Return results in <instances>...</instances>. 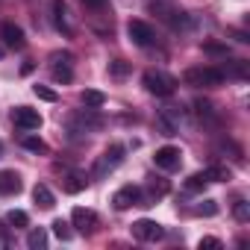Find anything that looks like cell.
I'll use <instances>...</instances> for the list:
<instances>
[{"label": "cell", "mask_w": 250, "mask_h": 250, "mask_svg": "<svg viewBox=\"0 0 250 250\" xmlns=\"http://www.w3.org/2000/svg\"><path fill=\"white\" fill-rule=\"evenodd\" d=\"M9 244V238H6V232H3V227H0V247H6Z\"/></svg>", "instance_id": "cell-34"}, {"label": "cell", "mask_w": 250, "mask_h": 250, "mask_svg": "<svg viewBox=\"0 0 250 250\" xmlns=\"http://www.w3.org/2000/svg\"><path fill=\"white\" fill-rule=\"evenodd\" d=\"M165 194H168V183H165V180H150V183H147V194H145V197H147V206H150L153 200L165 197Z\"/></svg>", "instance_id": "cell-20"}, {"label": "cell", "mask_w": 250, "mask_h": 250, "mask_svg": "<svg viewBox=\"0 0 250 250\" xmlns=\"http://www.w3.org/2000/svg\"><path fill=\"white\" fill-rule=\"evenodd\" d=\"M232 215H235V221H238V224H247V221H250V203H247V200H235Z\"/></svg>", "instance_id": "cell-24"}, {"label": "cell", "mask_w": 250, "mask_h": 250, "mask_svg": "<svg viewBox=\"0 0 250 250\" xmlns=\"http://www.w3.org/2000/svg\"><path fill=\"white\" fill-rule=\"evenodd\" d=\"M33 94H36L39 100H47V103H56V91H53V88H47V85H33Z\"/></svg>", "instance_id": "cell-27"}, {"label": "cell", "mask_w": 250, "mask_h": 250, "mask_svg": "<svg viewBox=\"0 0 250 250\" xmlns=\"http://www.w3.org/2000/svg\"><path fill=\"white\" fill-rule=\"evenodd\" d=\"M183 124H186L183 106H165V109L156 112V130H159L162 136H177Z\"/></svg>", "instance_id": "cell-2"}, {"label": "cell", "mask_w": 250, "mask_h": 250, "mask_svg": "<svg viewBox=\"0 0 250 250\" xmlns=\"http://www.w3.org/2000/svg\"><path fill=\"white\" fill-rule=\"evenodd\" d=\"M127 36H130V42L139 44V47L156 44V30H153L147 21H130V24H127Z\"/></svg>", "instance_id": "cell-8"}, {"label": "cell", "mask_w": 250, "mask_h": 250, "mask_svg": "<svg viewBox=\"0 0 250 250\" xmlns=\"http://www.w3.org/2000/svg\"><path fill=\"white\" fill-rule=\"evenodd\" d=\"M206 53H221V56H227V47H224V44H206Z\"/></svg>", "instance_id": "cell-33"}, {"label": "cell", "mask_w": 250, "mask_h": 250, "mask_svg": "<svg viewBox=\"0 0 250 250\" xmlns=\"http://www.w3.org/2000/svg\"><path fill=\"white\" fill-rule=\"evenodd\" d=\"M194 106H197V115H200V118H206V121H212V118H215V109H212V103H209V100H197Z\"/></svg>", "instance_id": "cell-29"}, {"label": "cell", "mask_w": 250, "mask_h": 250, "mask_svg": "<svg viewBox=\"0 0 250 250\" xmlns=\"http://www.w3.org/2000/svg\"><path fill=\"white\" fill-rule=\"evenodd\" d=\"M80 100H83L85 109H100V106L106 103V94H103V91H94V88H85V91L80 94Z\"/></svg>", "instance_id": "cell-19"}, {"label": "cell", "mask_w": 250, "mask_h": 250, "mask_svg": "<svg viewBox=\"0 0 250 250\" xmlns=\"http://www.w3.org/2000/svg\"><path fill=\"white\" fill-rule=\"evenodd\" d=\"M0 153H3V145H0Z\"/></svg>", "instance_id": "cell-36"}, {"label": "cell", "mask_w": 250, "mask_h": 250, "mask_svg": "<svg viewBox=\"0 0 250 250\" xmlns=\"http://www.w3.org/2000/svg\"><path fill=\"white\" fill-rule=\"evenodd\" d=\"M0 59H3V50H0Z\"/></svg>", "instance_id": "cell-35"}, {"label": "cell", "mask_w": 250, "mask_h": 250, "mask_svg": "<svg viewBox=\"0 0 250 250\" xmlns=\"http://www.w3.org/2000/svg\"><path fill=\"white\" fill-rule=\"evenodd\" d=\"M85 186H88V180H85V174H80V171H68V174H65V180H62V188H65V191H71V194L83 191Z\"/></svg>", "instance_id": "cell-16"}, {"label": "cell", "mask_w": 250, "mask_h": 250, "mask_svg": "<svg viewBox=\"0 0 250 250\" xmlns=\"http://www.w3.org/2000/svg\"><path fill=\"white\" fill-rule=\"evenodd\" d=\"M124 145H112V147H106L100 156H97V162H94V168H91V180H106L121 162H124Z\"/></svg>", "instance_id": "cell-1"}, {"label": "cell", "mask_w": 250, "mask_h": 250, "mask_svg": "<svg viewBox=\"0 0 250 250\" xmlns=\"http://www.w3.org/2000/svg\"><path fill=\"white\" fill-rule=\"evenodd\" d=\"M33 200H36L42 209H53V206H56V197H53V191H50L44 183H39V186L33 188Z\"/></svg>", "instance_id": "cell-17"}, {"label": "cell", "mask_w": 250, "mask_h": 250, "mask_svg": "<svg viewBox=\"0 0 250 250\" xmlns=\"http://www.w3.org/2000/svg\"><path fill=\"white\" fill-rule=\"evenodd\" d=\"M153 162H156V168H162V171H177V168H180V162H183V150H180V147H174V145H165V147H159V150H156Z\"/></svg>", "instance_id": "cell-11"}, {"label": "cell", "mask_w": 250, "mask_h": 250, "mask_svg": "<svg viewBox=\"0 0 250 250\" xmlns=\"http://www.w3.org/2000/svg\"><path fill=\"white\" fill-rule=\"evenodd\" d=\"M109 71H112V77H124V74H127V71H130V65H127V62H124V59H115V62L109 65Z\"/></svg>", "instance_id": "cell-31"}, {"label": "cell", "mask_w": 250, "mask_h": 250, "mask_svg": "<svg viewBox=\"0 0 250 250\" xmlns=\"http://www.w3.org/2000/svg\"><path fill=\"white\" fill-rule=\"evenodd\" d=\"M21 145H24L27 150H33V153H44V150H47V145H44L42 139H33V136H24Z\"/></svg>", "instance_id": "cell-26"}, {"label": "cell", "mask_w": 250, "mask_h": 250, "mask_svg": "<svg viewBox=\"0 0 250 250\" xmlns=\"http://www.w3.org/2000/svg\"><path fill=\"white\" fill-rule=\"evenodd\" d=\"M218 212V203L215 200H203L200 206H194V215H206V218H212Z\"/></svg>", "instance_id": "cell-28"}, {"label": "cell", "mask_w": 250, "mask_h": 250, "mask_svg": "<svg viewBox=\"0 0 250 250\" xmlns=\"http://www.w3.org/2000/svg\"><path fill=\"white\" fill-rule=\"evenodd\" d=\"M50 74L56 83H71L74 80V56L68 50H53L50 53Z\"/></svg>", "instance_id": "cell-3"}, {"label": "cell", "mask_w": 250, "mask_h": 250, "mask_svg": "<svg viewBox=\"0 0 250 250\" xmlns=\"http://www.w3.org/2000/svg\"><path fill=\"white\" fill-rule=\"evenodd\" d=\"M0 42H3L6 47H12V50H21L24 47V30L9 24V21H3L0 24Z\"/></svg>", "instance_id": "cell-14"}, {"label": "cell", "mask_w": 250, "mask_h": 250, "mask_svg": "<svg viewBox=\"0 0 250 250\" xmlns=\"http://www.w3.org/2000/svg\"><path fill=\"white\" fill-rule=\"evenodd\" d=\"M21 188H24V183H21L18 171H0V194H3V197H12Z\"/></svg>", "instance_id": "cell-15"}, {"label": "cell", "mask_w": 250, "mask_h": 250, "mask_svg": "<svg viewBox=\"0 0 250 250\" xmlns=\"http://www.w3.org/2000/svg\"><path fill=\"white\" fill-rule=\"evenodd\" d=\"M27 247H30V250H44V247H47V232H44L42 227L30 229V232H27Z\"/></svg>", "instance_id": "cell-21"}, {"label": "cell", "mask_w": 250, "mask_h": 250, "mask_svg": "<svg viewBox=\"0 0 250 250\" xmlns=\"http://www.w3.org/2000/svg\"><path fill=\"white\" fill-rule=\"evenodd\" d=\"M50 227H53L56 238H62V241H68V238L74 235V232H71V224H68V221H62V218H56V221H53Z\"/></svg>", "instance_id": "cell-25"}, {"label": "cell", "mask_w": 250, "mask_h": 250, "mask_svg": "<svg viewBox=\"0 0 250 250\" xmlns=\"http://www.w3.org/2000/svg\"><path fill=\"white\" fill-rule=\"evenodd\" d=\"M183 80L194 88H203V85H221L227 77L221 74V68H188Z\"/></svg>", "instance_id": "cell-6"}, {"label": "cell", "mask_w": 250, "mask_h": 250, "mask_svg": "<svg viewBox=\"0 0 250 250\" xmlns=\"http://www.w3.org/2000/svg\"><path fill=\"white\" fill-rule=\"evenodd\" d=\"M133 238H139V241H159V238H165V227L150 221V218H142V221L133 224Z\"/></svg>", "instance_id": "cell-9"}, {"label": "cell", "mask_w": 250, "mask_h": 250, "mask_svg": "<svg viewBox=\"0 0 250 250\" xmlns=\"http://www.w3.org/2000/svg\"><path fill=\"white\" fill-rule=\"evenodd\" d=\"M6 224H9V227H15V229H21V227H27V224H30V218H27V212L12 209V212H6Z\"/></svg>", "instance_id": "cell-23"}, {"label": "cell", "mask_w": 250, "mask_h": 250, "mask_svg": "<svg viewBox=\"0 0 250 250\" xmlns=\"http://www.w3.org/2000/svg\"><path fill=\"white\" fill-rule=\"evenodd\" d=\"M103 127L100 115H94V109H83V112H74L68 118V130L71 133H94Z\"/></svg>", "instance_id": "cell-7"}, {"label": "cell", "mask_w": 250, "mask_h": 250, "mask_svg": "<svg viewBox=\"0 0 250 250\" xmlns=\"http://www.w3.org/2000/svg\"><path fill=\"white\" fill-rule=\"evenodd\" d=\"M50 9H53V27L59 33H65V36H74V21H71V12L65 6V0H53Z\"/></svg>", "instance_id": "cell-13"}, {"label": "cell", "mask_w": 250, "mask_h": 250, "mask_svg": "<svg viewBox=\"0 0 250 250\" xmlns=\"http://www.w3.org/2000/svg\"><path fill=\"white\" fill-rule=\"evenodd\" d=\"M71 227H77V232H83V235H91V232L97 229V212L77 206V209L71 212Z\"/></svg>", "instance_id": "cell-10"}, {"label": "cell", "mask_w": 250, "mask_h": 250, "mask_svg": "<svg viewBox=\"0 0 250 250\" xmlns=\"http://www.w3.org/2000/svg\"><path fill=\"white\" fill-rule=\"evenodd\" d=\"M112 206H115L118 212L130 209V206H147V197H145V191H142L139 186H124V188H118V191L112 194Z\"/></svg>", "instance_id": "cell-5"}, {"label": "cell", "mask_w": 250, "mask_h": 250, "mask_svg": "<svg viewBox=\"0 0 250 250\" xmlns=\"http://www.w3.org/2000/svg\"><path fill=\"white\" fill-rule=\"evenodd\" d=\"M212 180H209V171H200V174H191L188 180H186V191H203L206 186H209Z\"/></svg>", "instance_id": "cell-22"}, {"label": "cell", "mask_w": 250, "mask_h": 250, "mask_svg": "<svg viewBox=\"0 0 250 250\" xmlns=\"http://www.w3.org/2000/svg\"><path fill=\"white\" fill-rule=\"evenodd\" d=\"M12 121H15V127H21V130H39L42 127V115H39V109H30V106H18L15 112H12Z\"/></svg>", "instance_id": "cell-12"}, {"label": "cell", "mask_w": 250, "mask_h": 250, "mask_svg": "<svg viewBox=\"0 0 250 250\" xmlns=\"http://www.w3.org/2000/svg\"><path fill=\"white\" fill-rule=\"evenodd\" d=\"M145 88L150 94H156V97H168V94H174L177 80L171 74H165V71H147L145 74Z\"/></svg>", "instance_id": "cell-4"}, {"label": "cell", "mask_w": 250, "mask_h": 250, "mask_svg": "<svg viewBox=\"0 0 250 250\" xmlns=\"http://www.w3.org/2000/svg\"><path fill=\"white\" fill-rule=\"evenodd\" d=\"M197 247H200V250H221L224 244H221V238H212V235H206V238H200V241H197Z\"/></svg>", "instance_id": "cell-30"}, {"label": "cell", "mask_w": 250, "mask_h": 250, "mask_svg": "<svg viewBox=\"0 0 250 250\" xmlns=\"http://www.w3.org/2000/svg\"><path fill=\"white\" fill-rule=\"evenodd\" d=\"M83 3L94 12H109V0H83Z\"/></svg>", "instance_id": "cell-32"}, {"label": "cell", "mask_w": 250, "mask_h": 250, "mask_svg": "<svg viewBox=\"0 0 250 250\" xmlns=\"http://www.w3.org/2000/svg\"><path fill=\"white\" fill-rule=\"evenodd\" d=\"M221 74H224V77H238V80H247V77H250V65H247L244 59H235V62H229L227 68H221Z\"/></svg>", "instance_id": "cell-18"}]
</instances>
